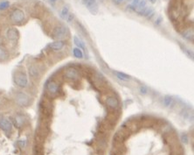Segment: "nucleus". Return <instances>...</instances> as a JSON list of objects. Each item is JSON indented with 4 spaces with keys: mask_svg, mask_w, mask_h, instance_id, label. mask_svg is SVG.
<instances>
[{
    "mask_svg": "<svg viewBox=\"0 0 194 155\" xmlns=\"http://www.w3.org/2000/svg\"><path fill=\"white\" fill-rule=\"evenodd\" d=\"M68 29L67 27H65L63 25H59L57 26L56 27H54V29L53 30V37L56 40H62L65 39L68 35Z\"/></svg>",
    "mask_w": 194,
    "mask_h": 155,
    "instance_id": "nucleus-1",
    "label": "nucleus"
},
{
    "mask_svg": "<svg viewBox=\"0 0 194 155\" xmlns=\"http://www.w3.org/2000/svg\"><path fill=\"white\" fill-rule=\"evenodd\" d=\"M10 19H11V22H13L14 24H22L23 22L25 21V19H26V15H25V12L22 11L21 9H14L13 11H11V16H10Z\"/></svg>",
    "mask_w": 194,
    "mask_h": 155,
    "instance_id": "nucleus-2",
    "label": "nucleus"
},
{
    "mask_svg": "<svg viewBox=\"0 0 194 155\" xmlns=\"http://www.w3.org/2000/svg\"><path fill=\"white\" fill-rule=\"evenodd\" d=\"M13 81L15 84L20 88H26L28 85V78L26 74L24 72H17L14 75Z\"/></svg>",
    "mask_w": 194,
    "mask_h": 155,
    "instance_id": "nucleus-3",
    "label": "nucleus"
},
{
    "mask_svg": "<svg viewBox=\"0 0 194 155\" xmlns=\"http://www.w3.org/2000/svg\"><path fill=\"white\" fill-rule=\"evenodd\" d=\"M40 111L45 118H50L52 115V103L48 100H42L40 103Z\"/></svg>",
    "mask_w": 194,
    "mask_h": 155,
    "instance_id": "nucleus-4",
    "label": "nucleus"
},
{
    "mask_svg": "<svg viewBox=\"0 0 194 155\" xmlns=\"http://www.w3.org/2000/svg\"><path fill=\"white\" fill-rule=\"evenodd\" d=\"M46 91L50 96H56L59 91V84L54 81H49L46 83Z\"/></svg>",
    "mask_w": 194,
    "mask_h": 155,
    "instance_id": "nucleus-5",
    "label": "nucleus"
},
{
    "mask_svg": "<svg viewBox=\"0 0 194 155\" xmlns=\"http://www.w3.org/2000/svg\"><path fill=\"white\" fill-rule=\"evenodd\" d=\"M0 129H2L7 135H10L11 133V130H12V124H11V121L6 118H1L0 119Z\"/></svg>",
    "mask_w": 194,
    "mask_h": 155,
    "instance_id": "nucleus-6",
    "label": "nucleus"
},
{
    "mask_svg": "<svg viewBox=\"0 0 194 155\" xmlns=\"http://www.w3.org/2000/svg\"><path fill=\"white\" fill-rule=\"evenodd\" d=\"M16 102L20 106H27L30 103V98L25 93H18L16 96Z\"/></svg>",
    "mask_w": 194,
    "mask_h": 155,
    "instance_id": "nucleus-7",
    "label": "nucleus"
},
{
    "mask_svg": "<svg viewBox=\"0 0 194 155\" xmlns=\"http://www.w3.org/2000/svg\"><path fill=\"white\" fill-rule=\"evenodd\" d=\"M106 104L111 110H116L119 107L118 99L114 96H108L106 98Z\"/></svg>",
    "mask_w": 194,
    "mask_h": 155,
    "instance_id": "nucleus-8",
    "label": "nucleus"
},
{
    "mask_svg": "<svg viewBox=\"0 0 194 155\" xmlns=\"http://www.w3.org/2000/svg\"><path fill=\"white\" fill-rule=\"evenodd\" d=\"M83 2L85 3L87 8L92 14H96L98 11V5L96 0H83Z\"/></svg>",
    "mask_w": 194,
    "mask_h": 155,
    "instance_id": "nucleus-9",
    "label": "nucleus"
},
{
    "mask_svg": "<svg viewBox=\"0 0 194 155\" xmlns=\"http://www.w3.org/2000/svg\"><path fill=\"white\" fill-rule=\"evenodd\" d=\"M6 37L11 41H17L19 38V32L16 28H9L6 32Z\"/></svg>",
    "mask_w": 194,
    "mask_h": 155,
    "instance_id": "nucleus-10",
    "label": "nucleus"
},
{
    "mask_svg": "<svg viewBox=\"0 0 194 155\" xmlns=\"http://www.w3.org/2000/svg\"><path fill=\"white\" fill-rule=\"evenodd\" d=\"M147 7H148V6H147V0H140L139 3L137 4V6L135 7L134 11L136 12V13H138L139 15H143Z\"/></svg>",
    "mask_w": 194,
    "mask_h": 155,
    "instance_id": "nucleus-11",
    "label": "nucleus"
},
{
    "mask_svg": "<svg viewBox=\"0 0 194 155\" xmlns=\"http://www.w3.org/2000/svg\"><path fill=\"white\" fill-rule=\"evenodd\" d=\"M65 76L69 80H77L79 78V73L75 69H69L65 72Z\"/></svg>",
    "mask_w": 194,
    "mask_h": 155,
    "instance_id": "nucleus-12",
    "label": "nucleus"
},
{
    "mask_svg": "<svg viewBox=\"0 0 194 155\" xmlns=\"http://www.w3.org/2000/svg\"><path fill=\"white\" fill-rule=\"evenodd\" d=\"M65 42L62 40H56L54 42H52L49 45V48L54 51H60L62 48H64Z\"/></svg>",
    "mask_w": 194,
    "mask_h": 155,
    "instance_id": "nucleus-13",
    "label": "nucleus"
},
{
    "mask_svg": "<svg viewBox=\"0 0 194 155\" xmlns=\"http://www.w3.org/2000/svg\"><path fill=\"white\" fill-rule=\"evenodd\" d=\"M114 74L116 75V77L120 79V80L124 81V82H127V81L130 80V76L124 73H122V72H117V71H114Z\"/></svg>",
    "mask_w": 194,
    "mask_h": 155,
    "instance_id": "nucleus-14",
    "label": "nucleus"
},
{
    "mask_svg": "<svg viewBox=\"0 0 194 155\" xmlns=\"http://www.w3.org/2000/svg\"><path fill=\"white\" fill-rule=\"evenodd\" d=\"M69 13H70L69 7L67 6H63L62 9H61V11H60V17H61V19H63L66 20L67 19L68 15H69Z\"/></svg>",
    "mask_w": 194,
    "mask_h": 155,
    "instance_id": "nucleus-15",
    "label": "nucleus"
},
{
    "mask_svg": "<svg viewBox=\"0 0 194 155\" xmlns=\"http://www.w3.org/2000/svg\"><path fill=\"white\" fill-rule=\"evenodd\" d=\"M183 37L188 40H191V41H193V31L192 29H188V30H185L184 32H183Z\"/></svg>",
    "mask_w": 194,
    "mask_h": 155,
    "instance_id": "nucleus-16",
    "label": "nucleus"
},
{
    "mask_svg": "<svg viewBox=\"0 0 194 155\" xmlns=\"http://www.w3.org/2000/svg\"><path fill=\"white\" fill-rule=\"evenodd\" d=\"M9 54L6 48L0 46V61H6L8 58Z\"/></svg>",
    "mask_w": 194,
    "mask_h": 155,
    "instance_id": "nucleus-17",
    "label": "nucleus"
},
{
    "mask_svg": "<svg viewBox=\"0 0 194 155\" xmlns=\"http://www.w3.org/2000/svg\"><path fill=\"white\" fill-rule=\"evenodd\" d=\"M74 41L75 43V45L77 46V48H80V49H83V50H86V48H85V45H84V42H82L80 38H78L77 36H75L74 38Z\"/></svg>",
    "mask_w": 194,
    "mask_h": 155,
    "instance_id": "nucleus-18",
    "label": "nucleus"
},
{
    "mask_svg": "<svg viewBox=\"0 0 194 155\" xmlns=\"http://www.w3.org/2000/svg\"><path fill=\"white\" fill-rule=\"evenodd\" d=\"M29 74H30V75L32 76V77H37L38 75V74H39L37 67H35V66H31L30 69H29Z\"/></svg>",
    "mask_w": 194,
    "mask_h": 155,
    "instance_id": "nucleus-19",
    "label": "nucleus"
},
{
    "mask_svg": "<svg viewBox=\"0 0 194 155\" xmlns=\"http://www.w3.org/2000/svg\"><path fill=\"white\" fill-rule=\"evenodd\" d=\"M73 53H74V55L75 56L76 58H79V59H81L83 58V54H82V51H81L80 48H75L73 49Z\"/></svg>",
    "mask_w": 194,
    "mask_h": 155,
    "instance_id": "nucleus-20",
    "label": "nucleus"
},
{
    "mask_svg": "<svg viewBox=\"0 0 194 155\" xmlns=\"http://www.w3.org/2000/svg\"><path fill=\"white\" fill-rule=\"evenodd\" d=\"M172 103V98L170 96H166L164 98V103L165 106H170Z\"/></svg>",
    "mask_w": 194,
    "mask_h": 155,
    "instance_id": "nucleus-21",
    "label": "nucleus"
},
{
    "mask_svg": "<svg viewBox=\"0 0 194 155\" xmlns=\"http://www.w3.org/2000/svg\"><path fill=\"white\" fill-rule=\"evenodd\" d=\"M10 6V3L8 1H2L0 2V10H6Z\"/></svg>",
    "mask_w": 194,
    "mask_h": 155,
    "instance_id": "nucleus-22",
    "label": "nucleus"
},
{
    "mask_svg": "<svg viewBox=\"0 0 194 155\" xmlns=\"http://www.w3.org/2000/svg\"><path fill=\"white\" fill-rule=\"evenodd\" d=\"M181 48H182V49H183L184 52H185V54H187V55H188L190 58H192V57H193V53H192V51H191L190 49H188V48H185V47H184H184H183V46H181Z\"/></svg>",
    "mask_w": 194,
    "mask_h": 155,
    "instance_id": "nucleus-23",
    "label": "nucleus"
},
{
    "mask_svg": "<svg viewBox=\"0 0 194 155\" xmlns=\"http://www.w3.org/2000/svg\"><path fill=\"white\" fill-rule=\"evenodd\" d=\"M181 139H182V141L184 142L185 144L188 143V138H187V135H186V134H183V135L181 136Z\"/></svg>",
    "mask_w": 194,
    "mask_h": 155,
    "instance_id": "nucleus-24",
    "label": "nucleus"
},
{
    "mask_svg": "<svg viewBox=\"0 0 194 155\" xmlns=\"http://www.w3.org/2000/svg\"><path fill=\"white\" fill-rule=\"evenodd\" d=\"M124 1H125V0H113L114 4H115V5H117V6L121 5V4H123Z\"/></svg>",
    "mask_w": 194,
    "mask_h": 155,
    "instance_id": "nucleus-25",
    "label": "nucleus"
},
{
    "mask_svg": "<svg viewBox=\"0 0 194 155\" xmlns=\"http://www.w3.org/2000/svg\"><path fill=\"white\" fill-rule=\"evenodd\" d=\"M141 92H143V94H146L147 93V88L144 86H142L141 87Z\"/></svg>",
    "mask_w": 194,
    "mask_h": 155,
    "instance_id": "nucleus-26",
    "label": "nucleus"
},
{
    "mask_svg": "<svg viewBox=\"0 0 194 155\" xmlns=\"http://www.w3.org/2000/svg\"><path fill=\"white\" fill-rule=\"evenodd\" d=\"M151 3H156V0H150Z\"/></svg>",
    "mask_w": 194,
    "mask_h": 155,
    "instance_id": "nucleus-27",
    "label": "nucleus"
},
{
    "mask_svg": "<svg viewBox=\"0 0 194 155\" xmlns=\"http://www.w3.org/2000/svg\"><path fill=\"white\" fill-rule=\"evenodd\" d=\"M51 2H55V1H57V0H50Z\"/></svg>",
    "mask_w": 194,
    "mask_h": 155,
    "instance_id": "nucleus-28",
    "label": "nucleus"
}]
</instances>
